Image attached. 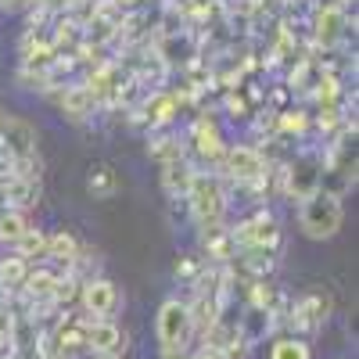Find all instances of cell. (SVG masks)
<instances>
[{"instance_id":"obj_1","label":"cell","mask_w":359,"mask_h":359,"mask_svg":"<svg viewBox=\"0 0 359 359\" xmlns=\"http://www.w3.org/2000/svg\"><path fill=\"white\" fill-rule=\"evenodd\" d=\"M345 223V208L341 198L334 191H313L309 198L298 201V230H302L309 241H331Z\"/></svg>"},{"instance_id":"obj_2","label":"cell","mask_w":359,"mask_h":359,"mask_svg":"<svg viewBox=\"0 0 359 359\" xmlns=\"http://www.w3.org/2000/svg\"><path fill=\"white\" fill-rule=\"evenodd\" d=\"M184 201H187V212H191V219L198 223L201 233L223 226V219H226V191H223V180L219 176L194 172Z\"/></svg>"},{"instance_id":"obj_3","label":"cell","mask_w":359,"mask_h":359,"mask_svg":"<svg viewBox=\"0 0 359 359\" xmlns=\"http://www.w3.org/2000/svg\"><path fill=\"white\" fill-rule=\"evenodd\" d=\"M155 338H158V348H162V352H176V348H187V345H191V338H194V320H191L187 302L169 298V302L158 306Z\"/></svg>"},{"instance_id":"obj_4","label":"cell","mask_w":359,"mask_h":359,"mask_svg":"<svg viewBox=\"0 0 359 359\" xmlns=\"http://www.w3.org/2000/svg\"><path fill=\"white\" fill-rule=\"evenodd\" d=\"M223 172L230 180H237L241 187H262L266 184V176H269V162L266 155L259 151V147H248V144H233L223 151L219 158Z\"/></svg>"},{"instance_id":"obj_5","label":"cell","mask_w":359,"mask_h":359,"mask_svg":"<svg viewBox=\"0 0 359 359\" xmlns=\"http://www.w3.org/2000/svg\"><path fill=\"white\" fill-rule=\"evenodd\" d=\"M280 180H284V194L302 201L309 198L313 191L323 187V155H298L291 158L284 169H280Z\"/></svg>"},{"instance_id":"obj_6","label":"cell","mask_w":359,"mask_h":359,"mask_svg":"<svg viewBox=\"0 0 359 359\" xmlns=\"http://www.w3.org/2000/svg\"><path fill=\"white\" fill-rule=\"evenodd\" d=\"M230 237H233L237 248H262V252H269V248L280 241V223L269 216V212H255L252 219L237 223L230 230Z\"/></svg>"},{"instance_id":"obj_7","label":"cell","mask_w":359,"mask_h":359,"mask_svg":"<svg viewBox=\"0 0 359 359\" xmlns=\"http://www.w3.org/2000/svg\"><path fill=\"white\" fill-rule=\"evenodd\" d=\"M118 302H123V298H118V287L104 277H90L86 284H79V306L94 320H111Z\"/></svg>"},{"instance_id":"obj_8","label":"cell","mask_w":359,"mask_h":359,"mask_svg":"<svg viewBox=\"0 0 359 359\" xmlns=\"http://www.w3.org/2000/svg\"><path fill=\"white\" fill-rule=\"evenodd\" d=\"M348 29H352L348 8H341V4H323V8H316V15H313V40H316L320 47L341 43Z\"/></svg>"},{"instance_id":"obj_9","label":"cell","mask_w":359,"mask_h":359,"mask_svg":"<svg viewBox=\"0 0 359 359\" xmlns=\"http://www.w3.org/2000/svg\"><path fill=\"white\" fill-rule=\"evenodd\" d=\"M0 147L11 151L15 158H33L36 155V130L25 118L0 111Z\"/></svg>"},{"instance_id":"obj_10","label":"cell","mask_w":359,"mask_h":359,"mask_svg":"<svg viewBox=\"0 0 359 359\" xmlns=\"http://www.w3.org/2000/svg\"><path fill=\"white\" fill-rule=\"evenodd\" d=\"M180 111V97L165 94V90H155V94L144 97V108H137V115H144V123L151 130H165Z\"/></svg>"},{"instance_id":"obj_11","label":"cell","mask_w":359,"mask_h":359,"mask_svg":"<svg viewBox=\"0 0 359 359\" xmlns=\"http://www.w3.org/2000/svg\"><path fill=\"white\" fill-rule=\"evenodd\" d=\"M194 162L187 155H176V158H165L162 162V191L169 198H184L187 187H191V180H194Z\"/></svg>"},{"instance_id":"obj_12","label":"cell","mask_w":359,"mask_h":359,"mask_svg":"<svg viewBox=\"0 0 359 359\" xmlns=\"http://www.w3.org/2000/svg\"><path fill=\"white\" fill-rule=\"evenodd\" d=\"M123 331L111 323V320H90L86 323V348L97 352V355H118L123 348Z\"/></svg>"},{"instance_id":"obj_13","label":"cell","mask_w":359,"mask_h":359,"mask_svg":"<svg viewBox=\"0 0 359 359\" xmlns=\"http://www.w3.org/2000/svg\"><path fill=\"white\" fill-rule=\"evenodd\" d=\"M191 140H194V151H198L205 162H219L223 151H226V144H223V137H219V126H216L208 115H201L198 123H194Z\"/></svg>"},{"instance_id":"obj_14","label":"cell","mask_w":359,"mask_h":359,"mask_svg":"<svg viewBox=\"0 0 359 359\" xmlns=\"http://www.w3.org/2000/svg\"><path fill=\"white\" fill-rule=\"evenodd\" d=\"M57 277L54 269H47V266H36V269H29L25 273V280H22V294L29 298L33 306H50V294H54V287H57Z\"/></svg>"},{"instance_id":"obj_15","label":"cell","mask_w":359,"mask_h":359,"mask_svg":"<svg viewBox=\"0 0 359 359\" xmlns=\"http://www.w3.org/2000/svg\"><path fill=\"white\" fill-rule=\"evenodd\" d=\"M54 101H57V108H62L72 123H83V118H90V111L97 108V101L90 97V90L83 86V83H76V86H65V90H57L54 94Z\"/></svg>"},{"instance_id":"obj_16","label":"cell","mask_w":359,"mask_h":359,"mask_svg":"<svg viewBox=\"0 0 359 359\" xmlns=\"http://www.w3.org/2000/svg\"><path fill=\"white\" fill-rule=\"evenodd\" d=\"M327 320V302L320 294H306L302 302L291 309V331H309V327H320Z\"/></svg>"},{"instance_id":"obj_17","label":"cell","mask_w":359,"mask_h":359,"mask_svg":"<svg viewBox=\"0 0 359 359\" xmlns=\"http://www.w3.org/2000/svg\"><path fill=\"white\" fill-rule=\"evenodd\" d=\"M79 241L69 233V230H54L50 237H47V255L43 259H54V262H62V266H72L76 259H79Z\"/></svg>"},{"instance_id":"obj_18","label":"cell","mask_w":359,"mask_h":359,"mask_svg":"<svg viewBox=\"0 0 359 359\" xmlns=\"http://www.w3.org/2000/svg\"><path fill=\"white\" fill-rule=\"evenodd\" d=\"M269 359H313V348L302 334H280L269 345Z\"/></svg>"},{"instance_id":"obj_19","label":"cell","mask_w":359,"mask_h":359,"mask_svg":"<svg viewBox=\"0 0 359 359\" xmlns=\"http://www.w3.org/2000/svg\"><path fill=\"white\" fill-rule=\"evenodd\" d=\"M33 226L25 208H0V245H15L18 237Z\"/></svg>"},{"instance_id":"obj_20","label":"cell","mask_w":359,"mask_h":359,"mask_svg":"<svg viewBox=\"0 0 359 359\" xmlns=\"http://www.w3.org/2000/svg\"><path fill=\"white\" fill-rule=\"evenodd\" d=\"M25 273H29V262L22 259V255H11V259H0V294H11V291H18L22 287V280H25Z\"/></svg>"},{"instance_id":"obj_21","label":"cell","mask_w":359,"mask_h":359,"mask_svg":"<svg viewBox=\"0 0 359 359\" xmlns=\"http://www.w3.org/2000/svg\"><path fill=\"white\" fill-rule=\"evenodd\" d=\"M86 191L94 198H111L118 191V172L111 165H94L90 176H86Z\"/></svg>"},{"instance_id":"obj_22","label":"cell","mask_w":359,"mask_h":359,"mask_svg":"<svg viewBox=\"0 0 359 359\" xmlns=\"http://www.w3.org/2000/svg\"><path fill=\"white\" fill-rule=\"evenodd\" d=\"M11 248H15V255H22L25 262H29V259H43V255H47V233L36 230V226H29Z\"/></svg>"},{"instance_id":"obj_23","label":"cell","mask_w":359,"mask_h":359,"mask_svg":"<svg viewBox=\"0 0 359 359\" xmlns=\"http://www.w3.org/2000/svg\"><path fill=\"white\" fill-rule=\"evenodd\" d=\"M147 155H155L158 162H165V158H176V155H184V144H180L172 133H162V137H155L151 144H147Z\"/></svg>"},{"instance_id":"obj_24","label":"cell","mask_w":359,"mask_h":359,"mask_svg":"<svg viewBox=\"0 0 359 359\" xmlns=\"http://www.w3.org/2000/svg\"><path fill=\"white\" fill-rule=\"evenodd\" d=\"M309 126V115L298 111V108H287V111H277V130L284 133H302Z\"/></svg>"},{"instance_id":"obj_25","label":"cell","mask_w":359,"mask_h":359,"mask_svg":"<svg viewBox=\"0 0 359 359\" xmlns=\"http://www.w3.org/2000/svg\"><path fill=\"white\" fill-rule=\"evenodd\" d=\"M76 0H36V8H43L47 15H65Z\"/></svg>"},{"instance_id":"obj_26","label":"cell","mask_w":359,"mask_h":359,"mask_svg":"<svg viewBox=\"0 0 359 359\" xmlns=\"http://www.w3.org/2000/svg\"><path fill=\"white\" fill-rule=\"evenodd\" d=\"M36 8V0H0V11H33Z\"/></svg>"},{"instance_id":"obj_27","label":"cell","mask_w":359,"mask_h":359,"mask_svg":"<svg viewBox=\"0 0 359 359\" xmlns=\"http://www.w3.org/2000/svg\"><path fill=\"white\" fill-rule=\"evenodd\" d=\"M198 269H201V262L187 255L184 262H176V277H194V273H198Z\"/></svg>"},{"instance_id":"obj_28","label":"cell","mask_w":359,"mask_h":359,"mask_svg":"<svg viewBox=\"0 0 359 359\" xmlns=\"http://www.w3.org/2000/svg\"><path fill=\"white\" fill-rule=\"evenodd\" d=\"M187 359H223V352L219 348H212V345H201L198 352H191Z\"/></svg>"},{"instance_id":"obj_29","label":"cell","mask_w":359,"mask_h":359,"mask_svg":"<svg viewBox=\"0 0 359 359\" xmlns=\"http://www.w3.org/2000/svg\"><path fill=\"white\" fill-rule=\"evenodd\" d=\"M140 4H147V0H115V8H118V11H137Z\"/></svg>"},{"instance_id":"obj_30","label":"cell","mask_w":359,"mask_h":359,"mask_svg":"<svg viewBox=\"0 0 359 359\" xmlns=\"http://www.w3.org/2000/svg\"><path fill=\"white\" fill-rule=\"evenodd\" d=\"M162 359H187V348H176V352H162Z\"/></svg>"},{"instance_id":"obj_31","label":"cell","mask_w":359,"mask_h":359,"mask_svg":"<svg viewBox=\"0 0 359 359\" xmlns=\"http://www.w3.org/2000/svg\"><path fill=\"white\" fill-rule=\"evenodd\" d=\"M334 4H341V8H348V4H355V0H334Z\"/></svg>"},{"instance_id":"obj_32","label":"cell","mask_w":359,"mask_h":359,"mask_svg":"<svg viewBox=\"0 0 359 359\" xmlns=\"http://www.w3.org/2000/svg\"><path fill=\"white\" fill-rule=\"evenodd\" d=\"M97 359H115V355H97Z\"/></svg>"}]
</instances>
